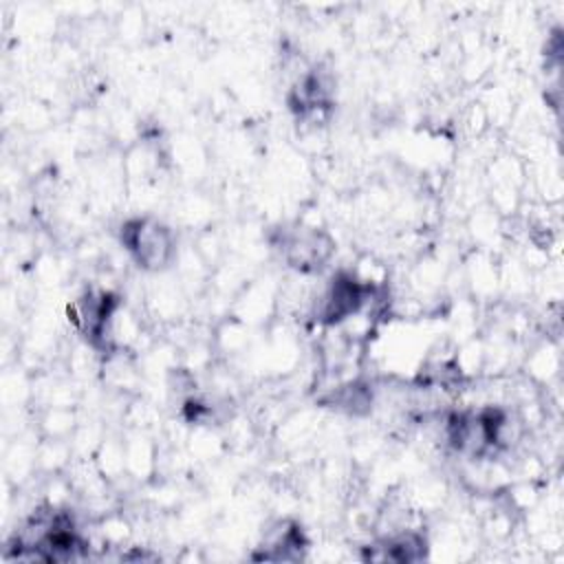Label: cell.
Here are the masks:
<instances>
[{
    "label": "cell",
    "instance_id": "obj_1",
    "mask_svg": "<svg viewBox=\"0 0 564 564\" xmlns=\"http://www.w3.org/2000/svg\"><path fill=\"white\" fill-rule=\"evenodd\" d=\"M123 247L145 269H161L172 258V234L150 218H137L123 225Z\"/></svg>",
    "mask_w": 564,
    "mask_h": 564
}]
</instances>
